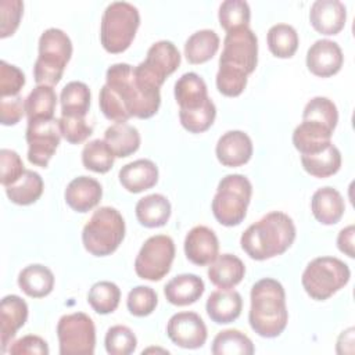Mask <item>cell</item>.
Returning <instances> with one entry per match:
<instances>
[{
	"mask_svg": "<svg viewBox=\"0 0 355 355\" xmlns=\"http://www.w3.org/2000/svg\"><path fill=\"white\" fill-rule=\"evenodd\" d=\"M161 104L159 90L143 86L126 62L112 64L105 72V85L100 89L98 105L110 121L128 122L132 116L147 119L157 114Z\"/></svg>",
	"mask_w": 355,
	"mask_h": 355,
	"instance_id": "obj_1",
	"label": "cell"
},
{
	"mask_svg": "<svg viewBox=\"0 0 355 355\" xmlns=\"http://www.w3.org/2000/svg\"><path fill=\"white\" fill-rule=\"evenodd\" d=\"M258 62V37L250 28L226 32L219 57L216 87L226 97L240 96Z\"/></svg>",
	"mask_w": 355,
	"mask_h": 355,
	"instance_id": "obj_2",
	"label": "cell"
},
{
	"mask_svg": "<svg viewBox=\"0 0 355 355\" xmlns=\"http://www.w3.org/2000/svg\"><path fill=\"white\" fill-rule=\"evenodd\" d=\"M294 240L295 225L293 219L282 211H272L244 230L240 244L250 258L265 261L286 252Z\"/></svg>",
	"mask_w": 355,
	"mask_h": 355,
	"instance_id": "obj_3",
	"label": "cell"
},
{
	"mask_svg": "<svg viewBox=\"0 0 355 355\" xmlns=\"http://www.w3.org/2000/svg\"><path fill=\"white\" fill-rule=\"evenodd\" d=\"M251 306L248 322L261 337L275 338L280 336L288 322L286 293L280 282L263 277L251 287Z\"/></svg>",
	"mask_w": 355,
	"mask_h": 355,
	"instance_id": "obj_4",
	"label": "cell"
},
{
	"mask_svg": "<svg viewBox=\"0 0 355 355\" xmlns=\"http://www.w3.org/2000/svg\"><path fill=\"white\" fill-rule=\"evenodd\" d=\"M338 122L336 104L322 96L311 98L302 111V121L293 132V144L301 155L315 154L331 144Z\"/></svg>",
	"mask_w": 355,
	"mask_h": 355,
	"instance_id": "obj_5",
	"label": "cell"
},
{
	"mask_svg": "<svg viewBox=\"0 0 355 355\" xmlns=\"http://www.w3.org/2000/svg\"><path fill=\"white\" fill-rule=\"evenodd\" d=\"M173 92L182 126L190 133L208 130L215 121L216 107L208 97L204 79L196 72H186L175 82Z\"/></svg>",
	"mask_w": 355,
	"mask_h": 355,
	"instance_id": "obj_6",
	"label": "cell"
},
{
	"mask_svg": "<svg viewBox=\"0 0 355 355\" xmlns=\"http://www.w3.org/2000/svg\"><path fill=\"white\" fill-rule=\"evenodd\" d=\"M72 55L69 36L58 29L49 28L39 37V55L33 65V78L37 85L55 86Z\"/></svg>",
	"mask_w": 355,
	"mask_h": 355,
	"instance_id": "obj_7",
	"label": "cell"
},
{
	"mask_svg": "<svg viewBox=\"0 0 355 355\" xmlns=\"http://www.w3.org/2000/svg\"><path fill=\"white\" fill-rule=\"evenodd\" d=\"M125 230V220L118 209L100 207L83 226V247L94 257L111 255L122 243Z\"/></svg>",
	"mask_w": 355,
	"mask_h": 355,
	"instance_id": "obj_8",
	"label": "cell"
},
{
	"mask_svg": "<svg viewBox=\"0 0 355 355\" xmlns=\"http://www.w3.org/2000/svg\"><path fill=\"white\" fill-rule=\"evenodd\" d=\"M140 25L139 10L128 1L110 3L101 17L100 42L111 54L123 53L133 42Z\"/></svg>",
	"mask_w": 355,
	"mask_h": 355,
	"instance_id": "obj_9",
	"label": "cell"
},
{
	"mask_svg": "<svg viewBox=\"0 0 355 355\" xmlns=\"http://www.w3.org/2000/svg\"><path fill=\"white\" fill-rule=\"evenodd\" d=\"M252 186L248 178L241 173H230L220 179L212 200L215 219L227 227L240 225L251 201Z\"/></svg>",
	"mask_w": 355,
	"mask_h": 355,
	"instance_id": "obj_10",
	"label": "cell"
},
{
	"mask_svg": "<svg viewBox=\"0 0 355 355\" xmlns=\"http://www.w3.org/2000/svg\"><path fill=\"white\" fill-rule=\"evenodd\" d=\"M348 265L336 257H318L302 272L301 283L305 293L315 301H326L349 282Z\"/></svg>",
	"mask_w": 355,
	"mask_h": 355,
	"instance_id": "obj_11",
	"label": "cell"
},
{
	"mask_svg": "<svg viewBox=\"0 0 355 355\" xmlns=\"http://www.w3.org/2000/svg\"><path fill=\"white\" fill-rule=\"evenodd\" d=\"M180 65V53L169 40H159L150 46L146 60L133 67L136 79L153 90H159L165 79Z\"/></svg>",
	"mask_w": 355,
	"mask_h": 355,
	"instance_id": "obj_12",
	"label": "cell"
},
{
	"mask_svg": "<svg viewBox=\"0 0 355 355\" xmlns=\"http://www.w3.org/2000/svg\"><path fill=\"white\" fill-rule=\"evenodd\" d=\"M57 337L61 355H93L96 347V327L92 318L83 312H73L60 318Z\"/></svg>",
	"mask_w": 355,
	"mask_h": 355,
	"instance_id": "obj_13",
	"label": "cell"
},
{
	"mask_svg": "<svg viewBox=\"0 0 355 355\" xmlns=\"http://www.w3.org/2000/svg\"><path fill=\"white\" fill-rule=\"evenodd\" d=\"M173 259V240L166 234H155L141 245L135 259V272L140 279L158 282L169 273Z\"/></svg>",
	"mask_w": 355,
	"mask_h": 355,
	"instance_id": "obj_14",
	"label": "cell"
},
{
	"mask_svg": "<svg viewBox=\"0 0 355 355\" xmlns=\"http://www.w3.org/2000/svg\"><path fill=\"white\" fill-rule=\"evenodd\" d=\"M25 137L28 143V161L36 166L46 168L61 140L58 119L28 122Z\"/></svg>",
	"mask_w": 355,
	"mask_h": 355,
	"instance_id": "obj_15",
	"label": "cell"
},
{
	"mask_svg": "<svg viewBox=\"0 0 355 355\" xmlns=\"http://www.w3.org/2000/svg\"><path fill=\"white\" fill-rule=\"evenodd\" d=\"M166 334L173 344L186 349L202 347L208 337L207 326L196 312H178L172 315L166 324Z\"/></svg>",
	"mask_w": 355,
	"mask_h": 355,
	"instance_id": "obj_16",
	"label": "cell"
},
{
	"mask_svg": "<svg viewBox=\"0 0 355 355\" xmlns=\"http://www.w3.org/2000/svg\"><path fill=\"white\" fill-rule=\"evenodd\" d=\"M343 64V50L338 43L333 40L319 39L306 51V67L315 76H333L341 69Z\"/></svg>",
	"mask_w": 355,
	"mask_h": 355,
	"instance_id": "obj_17",
	"label": "cell"
},
{
	"mask_svg": "<svg viewBox=\"0 0 355 355\" xmlns=\"http://www.w3.org/2000/svg\"><path fill=\"white\" fill-rule=\"evenodd\" d=\"M184 254L197 266H205L214 262L219 255V241L215 232L204 225L190 229L184 239Z\"/></svg>",
	"mask_w": 355,
	"mask_h": 355,
	"instance_id": "obj_18",
	"label": "cell"
},
{
	"mask_svg": "<svg viewBox=\"0 0 355 355\" xmlns=\"http://www.w3.org/2000/svg\"><path fill=\"white\" fill-rule=\"evenodd\" d=\"M252 141L243 130H229L223 133L215 147L218 161L223 166L236 168L247 164L252 157Z\"/></svg>",
	"mask_w": 355,
	"mask_h": 355,
	"instance_id": "obj_19",
	"label": "cell"
},
{
	"mask_svg": "<svg viewBox=\"0 0 355 355\" xmlns=\"http://www.w3.org/2000/svg\"><path fill=\"white\" fill-rule=\"evenodd\" d=\"M347 21V8L340 0H316L309 10V22L322 35L331 36L343 31Z\"/></svg>",
	"mask_w": 355,
	"mask_h": 355,
	"instance_id": "obj_20",
	"label": "cell"
},
{
	"mask_svg": "<svg viewBox=\"0 0 355 355\" xmlns=\"http://www.w3.org/2000/svg\"><path fill=\"white\" fill-rule=\"evenodd\" d=\"M28 319L26 302L15 295L10 294L3 297L0 305V337H1V352H6L11 345V340L17 331L25 324Z\"/></svg>",
	"mask_w": 355,
	"mask_h": 355,
	"instance_id": "obj_21",
	"label": "cell"
},
{
	"mask_svg": "<svg viewBox=\"0 0 355 355\" xmlns=\"http://www.w3.org/2000/svg\"><path fill=\"white\" fill-rule=\"evenodd\" d=\"M101 197V184L90 176H78L72 179L64 191V198L68 207L80 214L89 212L98 205Z\"/></svg>",
	"mask_w": 355,
	"mask_h": 355,
	"instance_id": "obj_22",
	"label": "cell"
},
{
	"mask_svg": "<svg viewBox=\"0 0 355 355\" xmlns=\"http://www.w3.org/2000/svg\"><path fill=\"white\" fill-rule=\"evenodd\" d=\"M118 178L125 190L137 194L157 184L158 168L151 159L140 158L123 165L119 169Z\"/></svg>",
	"mask_w": 355,
	"mask_h": 355,
	"instance_id": "obj_23",
	"label": "cell"
},
{
	"mask_svg": "<svg viewBox=\"0 0 355 355\" xmlns=\"http://www.w3.org/2000/svg\"><path fill=\"white\" fill-rule=\"evenodd\" d=\"M205 309L214 323L227 324L240 316L243 309V298L239 291L232 288L215 290L209 294Z\"/></svg>",
	"mask_w": 355,
	"mask_h": 355,
	"instance_id": "obj_24",
	"label": "cell"
},
{
	"mask_svg": "<svg viewBox=\"0 0 355 355\" xmlns=\"http://www.w3.org/2000/svg\"><path fill=\"white\" fill-rule=\"evenodd\" d=\"M205 284L194 273H182L172 277L164 287V295L172 305L186 306L197 302L204 294Z\"/></svg>",
	"mask_w": 355,
	"mask_h": 355,
	"instance_id": "obj_25",
	"label": "cell"
},
{
	"mask_svg": "<svg viewBox=\"0 0 355 355\" xmlns=\"http://www.w3.org/2000/svg\"><path fill=\"white\" fill-rule=\"evenodd\" d=\"M311 211L322 225H336L344 215L345 202L341 193L330 186L318 189L311 198Z\"/></svg>",
	"mask_w": 355,
	"mask_h": 355,
	"instance_id": "obj_26",
	"label": "cell"
},
{
	"mask_svg": "<svg viewBox=\"0 0 355 355\" xmlns=\"http://www.w3.org/2000/svg\"><path fill=\"white\" fill-rule=\"evenodd\" d=\"M245 275L244 262L233 254L218 255L208 266V279L219 288L236 287Z\"/></svg>",
	"mask_w": 355,
	"mask_h": 355,
	"instance_id": "obj_27",
	"label": "cell"
},
{
	"mask_svg": "<svg viewBox=\"0 0 355 355\" xmlns=\"http://www.w3.org/2000/svg\"><path fill=\"white\" fill-rule=\"evenodd\" d=\"M171 202L169 200L158 193L144 196L136 202L135 212L140 225L148 229L161 227L166 225L171 216Z\"/></svg>",
	"mask_w": 355,
	"mask_h": 355,
	"instance_id": "obj_28",
	"label": "cell"
},
{
	"mask_svg": "<svg viewBox=\"0 0 355 355\" xmlns=\"http://www.w3.org/2000/svg\"><path fill=\"white\" fill-rule=\"evenodd\" d=\"M18 286L28 297L43 298L54 288V275L47 266L32 263L19 272Z\"/></svg>",
	"mask_w": 355,
	"mask_h": 355,
	"instance_id": "obj_29",
	"label": "cell"
},
{
	"mask_svg": "<svg viewBox=\"0 0 355 355\" xmlns=\"http://www.w3.org/2000/svg\"><path fill=\"white\" fill-rule=\"evenodd\" d=\"M104 141L108 144L115 158H125L139 150L140 133L135 126L126 122H116L105 129Z\"/></svg>",
	"mask_w": 355,
	"mask_h": 355,
	"instance_id": "obj_30",
	"label": "cell"
},
{
	"mask_svg": "<svg viewBox=\"0 0 355 355\" xmlns=\"http://www.w3.org/2000/svg\"><path fill=\"white\" fill-rule=\"evenodd\" d=\"M219 49V36L212 29L194 32L184 43V55L190 64H204L209 61Z\"/></svg>",
	"mask_w": 355,
	"mask_h": 355,
	"instance_id": "obj_31",
	"label": "cell"
},
{
	"mask_svg": "<svg viewBox=\"0 0 355 355\" xmlns=\"http://www.w3.org/2000/svg\"><path fill=\"white\" fill-rule=\"evenodd\" d=\"M57 94L53 86L37 85L25 98V112L28 122L54 119Z\"/></svg>",
	"mask_w": 355,
	"mask_h": 355,
	"instance_id": "obj_32",
	"label": "cell"
},
{
	"mask_svg": "<svg viewBox=\"0 0 355 355\" xmlns=\"http://www.w3.org/2000/svg\"><path fill=\"white\" fill-rule=\"evenodd\" d=\"M301 164L305 172H308L311 176L324 179V178L333 176L340 171L341 153L331 143L329 147H326L319 153L301 155Z\"/></svg>",
	"mask_w": 355,
	"mask_h": 355,
	"instance_id": "obj_33",
	"label": "cell"
},
{
	"mask_svg": "<svg viewBox=\"0 0 355 355\" xmlns=\"http://www.w3.org/2000/svg\"><path fill=\"white\" fill-rule=\"evenodd\" d=\"M4 189L11 202L17 205H31L36 202L43 194L44 183L37 172L26 169L15 183Z\"/></svg>",
	"mask_w": 355,
	"mask_h": 355,
	"instance_id": "obj_34",
	"label": "cell"
},
{
	"mask_svg": "<svg viewBox=\"0 0 355 355\" xmlns=\"http://www.w3.org/2000/svg\"><path fill=\"white\" fill-rule=\"evenodd\" d=\"M90 89L86 83L72 80L67 83L60 94L61 115L85 118L90 108Z\"/></svg>",
	"mask_w": 355,
	"mask_h": 355,
	"instance_id": "obj_35",
	"label": "cell"
},
{
	"mask_svg": "<svg viewBox=\"0 0 355 355\" xmlns=\"http://www.w3.org/2000/svg\"><path fill=\"white\" fill-rule=\"evenodd\" d=\"M211 351L214 355H252L255 348L250 337L243 331L227 329L215 336Z\"/></svg>",
	"mask_w": 355,
	"mask_h": 355,
	"instance_id": "obj_36",
	"label": "cell"
},
{
	"mask_svg": "<svg viewBox=\"0 0 355 355\" xmlns=\"http://www.w3.org/2000/svg\"><path fill=\"white\" fill-rule=\"evenodd\" d=\"M266 42L270 53L277 58H291L298 49V33L288 24H276L269 28Z\"/></svg>",
	"mask_w": 355,
	"mask_h": 355,
	"instance_id": "obj_37",
	"label": "cell"
},
{
	"mask_svg": "<svg viewBox=\"0 0 355 355\" xmlns=\"http://www.w3.org/2000/svg\"><path fill=\"white\" fill-rule=\"evenodd\" d=\"M121 300L119 287L108 280H101L94 283L87 293V302L94 312L100 315L112 313Z\"/></svg>",
	"mask_w": 355,
	"mask_h": 355,
	"instance_id": "obj_38",
	"label": "cell"
},
{
	"mask_svg": "<svg viewBox=\"0 0 355 355\" xmlns=\"http://www.w3.org/2000/svg\"><path fill=\"white\" fill-rule=\"evenodd\" d=\"M115 161L108 144L101 139L90 140L82 150V164L86 169L96 173H107Z\"/></svg>",
	"mask_w": 355,
	"mask_h": 355,
	"instance_id": "obj_39",
	"label": "cell"
},
{
	"mask_svg": "<svg viewBox=\"0 0 355 355\" xmlns=\"http://www.w3.org/2000/svg\"><path fill=\"white\" fill-rule=\"evenodd\" d=\"M218 18L220 26L226 32L250 28L251 10L248 3L244 0H225L219 6Z\"/></svg>",
	"mask_w": 355,
	"mask_h": 355,
	"instance_id": "obj_40",
	"label": "cell"
},
{
	"mask_svg": "<svg viewBox=\"0 0 355 355\" xmlns=\"http://www.w3.org/2000/svg\"><path fill=\"white\" fill-rule=\"evenodd\" d=\"M104 345L111 355H129L136 349L137 338L128 326L115 324L107 330Z\"/></svg>",
	"mask_w": 355,
	"mask_h": 355,
	"instance_id": "obj_41",
	"label": "cell"
},
{
	"mask_svg": "<svg viewBox=\"0 0 355 355\" xmlns=\"http://www.w3.org/2000/svg\"><path fill=\"white\" fill-rule=\"evenodd\" d=\"M158 304L157 293L148 286L133 287L126 298V306L133 316L144 318L151 315Z\"/></svg>",
	"mask_w": 355,
	"mask_h": 355,
	"instance_id": "obj_42",
	"label": "cell"
},
{
	"mask_svg": "<svg viewBox=\"0 0 355 355\" xmlns=\"http://www.w3.org/2000/svg\"><path fill=\"white\" fill-rule=\"evenodd\" d=\"M58 125L61 136L71 144H80L93 133V128L82 116L61 115Z\"/></svg>",
	"mask_w": 355,
	"mask_h": 355,
	"instance_id": "obj_43",
	"label": "cell"
},
{
	"mask_svg": "<svg viewBox=\"0 0 355 355\" xmlns=\"http://www.w3.org/2000/svg\"><path fill=\"white\" fill-rule=\"evenodd\" d=\"M24 12V3L21 0H1L0 1V37L6 39L15 33L19 26Z\"/></svg>",
	"mask_w": 355,
	"mask_h": 355,
	"instance_id": "obj_44",
	"label": "cell"
},
{
	"mask_svg": "<svg viewBox=\"0 0 355 355\" xmlns=\"http://www.w3.org/2000/svg\"><path fill=\"white\" fill-rule=\"evenodd\" d=\"M25 85L24 72L15 67L8 64L7 61H0V98L18 96L21 89Z\"/></svg>",
	"mask_w": 355,
	"mask_h": 355,
	"instance_id": "obj_45",
	"label": "cell"
},
{
	"mask_svg": "<svg viewBox=\"0 0 355 355\" xmlns=\"http://www.w3.org/2000/svg\"><path fill=\"white\" fill-rule=\"evenodd\" d=\"M0 182L4 187L15 183L26 171L18 153L10 148L0 150Z\"/></svg>",
	"mask_w": 355,
	"mask_h": 355,
	"instance_id": "obj_46",
	"label": "cell"
},
{
	"mask_svg": "<svg viewBox=\"0 0 355 355\" xmlns=\"http://www.w3.org/2000/svg\"><path fill=\"white\" fill-rule=\"evenodd\" d=\"M25 114V101L18 96L0 98V122L4 126L15 125Z\"/></svg>",
	"mask_w": 355,
	"mask_h": 355,
	"instance_id": "obj_47",
	"label": "cell"
},
{
	"mask_svg": "<svg viewBox=\"0 0 355 355\" xmlns=\"http://www.w3.org/2000/svg\"><path fill=\"white\" fill-rule=\"evenodd\" d=\"M8 352L11 355H24V354L47 355L49 354V345L42 337L35 336V334H28V336H24L21 338H18L17 341H14L8 347Z\"/></svg>",
	"mask_w": 355,
	"mask_h": 355,
	"instance_id": "obj_48",
	"label": "cell"
},
{
	"mask_svg": "<svg viewBox=\"0 0 355 355\" xmlns=\"http://www.w3.org/2000/svg\"><path fill=\"white\" fill-rule=\"evenodd\" d=\"M354 236H355V227L354 225H348L347 227L341 229L337 236V247L338 250L345 254L349 258L355 257L354 250Z\"/></svg>",
	"mask_w": 355,
	"mask_h": 355,
	"instance_id": "obj_49",
	"label": "cell"
},
{
	"mask_svg": "<svg viewBox=\"0 0 355 355\" xmlns=\"http://www.w3.org/2000/svg\"><path fill=\"white\" fill-rule=\"evenodd\" d=\"M354 327H349L344 331L337 338V345L336 351L337 354H352L354 352Z\"/></svg>",
	"mask_w": 355,
	"mask_h": 355,
	"instance_id": "obj_50",
	"label": "cell"
}]
</instances>
